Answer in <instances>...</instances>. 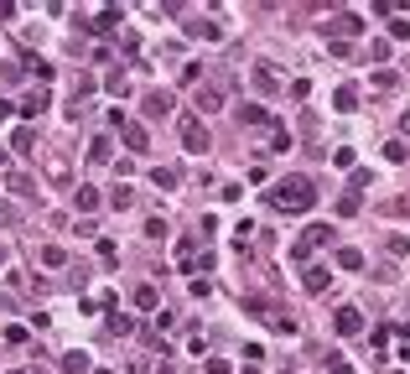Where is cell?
<instances>
[{
	"mask_svg": "<svg viewBox=\"0 0 410 374\" xmlns=\"http://www.w3.org/2000/svg\"><path fill=\"white\" fill-rule=\"evenodd\" d=\"M270 208H281V213H306V208H317L312 177H286V182H275V187H270Z\"/></svg>",
	"mask_w": 410,
	"mask_h": 374,
	"instance_id": "6da1fadb",
	"label": "cell"
},
{
	"mask_svg": "<svg viewBox=\"0 0 410 374\" xmlns=\"http://www.w3.org/2000/svg\"><path fill=\"white\" fill-rule=\"evenodd\" d=\"M328 239H332L328 223H312V229H301V239L291 245V260H312V250H322Z\"/></svg>",
	"mask_w": 410,
	"mask_h": 374,
	"instance_id": "7a4b0ae2",
	"label": "cell"
},
{
	"mask_svg": "<svg viewBox=\"0 0 410 374\" xmlns=\"http://www.w3.org/2000/svg\"><path fill=\"white\" fill-rule=\"evenodd\" d=\"M176 130H182V146H187L192 156L208 151V125H203V115H182V125H176Z\"/></svg>",
	"mask_w": 410,
	"mask_h": 374,
	"instance_id": "3957f363",
	"label": "cell"
},
{
	"mask_svg": "<svg viewBox=\"0 0 410 374\" xmlns=\"http://www.w3.org/2000/svg\"><path fill=\"white\" fill-rule=\"evenodd\" d=\"M322 32H332V42H348V36H358V32H363V16L338 11V16H328V26H322Z\"/></svg>",
	"mask_w": 410,
	"mask_h": 374,
	"instance_id": "277c9868",
	"label": "cell"
},
{
	"mask_svg": "<svg viewBox=\"0 0 410 374\" xmlns=\"http://www.w3.org/2000/svg\"><path fill=\"white\" fill-rule=\"evenodd\" d=\"M332 327H338V338H358L363 333V312L358 307H338V312H332Z\"/></svg>",
	"mask_w": 410,
	"mask_h": 374,
	"instance_id": "5b68a950",
	"label": "cell"
},
{
	"mask_svg": "<svg viewBox=\"0 0 410 374\" xmlns=\"http://www.w3.org/2000/svg\"><path fill=\"white\" fill-rule=\"evenodd\" d=\"M301 286H306L312 296H322V292L332 286V270H328V265H306V270H301Z\"/></svg>",
	"mask_w": 410,
	"mask_h": 374,
	"instance_id": "8992f818",
	"label": "cell"
},
{
	"mask_svg": "<svg viewBox=\"0 0 410 374\" xmlns=\"http://www.w3.org/2000/svg\"><path fill=\"white\" fill-rule=\"evenodd\" d=\"M192 104H198L203 115H213V109H223V89H218V83H203V89L192 94Z\"/></svg>",
	"mask_w": 410,
	"mask_h": 374,
	"instance_id": "52a82bcc",
	"label": "cell"
},
{
	"mask_svg": "<svg viewBox=\"0 0 410 374\" xmlns=\"http://www.w3.org/2000/svg\"><path fill=\"white\" fill-rule=\"evenodd\" d=\"M119 140H125L130 151H151V135H146V125H135V120H125V130H119Z\"/></svg>",
	"mask_w": 410,
	"mask_h": 374,
	"instance_id": "ba28073f",
	"label": "cell"
},
{
	"mask_svg": "<svg viewBox=\"0 0 410 374\" xmlns=\"http://www.w3.org/2000/svg\"><path fill=\"white\" fill-rule=\"evenodd\" d=\"M99 203H104V198H99V187H89V182L73 187V208H78V213H94Z\"/></svg>",
	"mask_w": 410,
	"mask_h": 374,
	"instance_id": "9c48e42d",
	"label": "cell"
},
{
	"mask_svg": "<svg viewBox=\"0 0 410 374\" xmlns=\"http://www.w3.org/2000/svg\"><path fill=\"white\" fill-rule=\"evenodd\" d=\"M130 302H135V307H141V312H161V292H156V286H151V280H146V286H135V296H130Z\"/></svg>",
	"mask_w": 410,
	"mask_h": 374,
	"instance_id": "30bf717a",
	"label": "cell"
},
{
	"mask_svg": "<svg viewBox=\"0 0 410 374\" xmlns=\"http://www.w3.org/2000/svg\"><path fill=\"white\" fill-rule=\"evenodd\" d=\"M119 26H125V11H115V6H109V11H99V16H94V26H89V32L104 36V32H119Z\"/></svg>",
	"mask_w": 410,
	"mask_h": 374,
	"instance_id": "8fae6325",
	"label": "cell"
},
{
	"mask_svg": "<svg viewBox=\"0 0 410 374\" xmlns=\"http://www.w3.org/2000/svg\"><path fill=\"white\" fill-rule=\"evenodd\" d=\"M187 36H203V42H223V26L213 21V16H208V21H187Z\"/></svg>",
	"mask_w": 410,
	"mask_h": 374,
	"instance_id": "7c38bea8",
	"label": "cell"
},
{
	"mask_svg": "<svg viewBox=\"0 0 410 374\" xmlns=\"http://www.w3.org/2000/svg\"><path fill=\"white\" fill-rule=\"evenodd\" d=\"M146 115H156V120L172 115V94H166V89H151V94H146Z\"/></svg>",
	"mask_w": 410,
	"mask_h": 374,
	"instance_id": "4fadbf2b",
	"label": "cell"
},
{
	"mask_svg": "<svg viewBox=\"0 0 410 374\" xmlns=\"http://www.w3.org/2000/svg\"><path fill=\"white\" fill-rule=\"evenodd\" d=\"M5 187H11L16 198H36V182L26 172H5Z\"/></svg>",
	"mask_w": 410,
	"mask_h": 374,
	"instance_id": "5bb4252c",
	"label": "cell"
},
{
	"mask_svg": "<svg viewBox=\"0 0 410 374\" xmlns=\"http://www.w3.org/2000/svg\"><path fill=\"white\" fill-rule=\"evenodd\" d=\"M32 146H36V130H32V125H16V135H11V151H21V156H36Z\"/></svg>",
	"mask_w": 410,
	"mask_h": 374,
	"instance_id": "9a60e30c",
	"label": "cell"
},
{
	"mask_svg": "<svg viewBox=\"0 0 410 374\" xmlns=\"http://www.w3.org/2000/svg\"><path fill=\"white\" fill-rule=\"evenodd\" d=\"M47 104H52V94H47V89H32V99L21 104V115H26V120H36L42 109H47Z\"/></svg>",
	"mask_w": 410,
	"mask_h": 374,
	"instance_id": "2e32d148",
	"label": "cell"
},
{
	"mask_svg": "<svg viewBox=\"0 0 410 374\" xmlns=\"http://www.w3.org/2000/svg\"><path fill=\"white\" fill-rule=\"evenodd\" d=\"M198 260H203V250L192 245V239H182V245H176V265H182V270H198Z\"/></svg>",
	"mask_w": 410,
	"mask_h": 374,
	"instance_id": "e0dca14e",
	"label": "cell"
},
{
	"mask_svg": "<svg viewBox=\"0 0 410 374\" xmlns=\"http://www.w3.org/2000/svg\"><path fill=\"white\" fill-rule=\"evenodd\" d=\"M36 260H42L47 270H62V265H68V250H62V245H42V255H36Z\"/></svg>",
	"mask_w": 410,
	"mask_h": 374,
	"instance_id": "ac0fdd59",
	"label": "cell"
},
{
	"mask_svg": "<svg viewBox=\"0 0 410 374\" xmlns=\"http://www.w3.org/2000/svg\"><path fill=\"white\" fill-rule=\"evenodd\" d=\"M234 115L244 120V125H270V109H265V104H239Z\"/></svg>",
	"mask_w": 410,
	"mask_h": 374,
	"instance_id": "d6986e66",
	"label": "cell"
},
{
	"mask_svg": "<svg viewBox=\"0 0 410 374\" xmlns=\"http://www.w3.org/2000/svg\"><path fill=\"white\" fill-rule=\"evenodd\" d=\"M21 68H32V78H36V83H52V73H58V68H52L47 58H26Z\"/></svg>",
	"mask_w": 410,
	"mask_h": 374,
	"instance_id": "ffe728a7",
	"label": "cell"
},
{
	"mask_svg": "<svg viewBox=\"0 0 410 374\" xmlns=\"http://www.w3.org/2000/svg\"><path fill=\"white\" fill-rule=\"evenodd\" d=\"M332 104H338L343 115H348V109H358V89H353V83H343V89L332 94Z\"/></svg>",
	"mask_w": 410,
	"mask_h": 374,
	"instance_id": "44dd1931",
	"label": "cell"
},
{
	"mask_svg": "<svg viewBox=\"0 0 410 374\" xmlns=\"http://www.w3.org/2000/svg\"><path fill=\"white\" fill-rule=\"evenodd\" d=\"M109 208H115V213H125V208H135V192H130V187H125V182H119V187H115V192H109Z\"/></svg>",
	"mask_w": 410,
	"mask_h": 374,
	"instance_id": "7402d4cb",
	"label": "cell"
},
{
	"mask_svg": "<svg viewBox=\"0 0 410 374\" xmlns=\"http://www.w3.org/2000/svg\"><path fill=\"white\" fill-rule=\"evenodd\" d=\"M109 333H115V338H130V333H135V322H130V317H119V307H109Z\"/></svg>",
	"mask_w": 410,
	"mask_h": 374,
	"instance_id": "603a6c76",
	"label": "cell"
},
{
	"mask_svg": "<svg viewBox=\"0 0 410 374\" xmlns=\"http://www.w3.org/2000/svg\"><path fill=\"white\" fill-rule=\"evenodd\" d=\"M151 182L161 187V192H172V187L182 182V177H176V166H156V172H151Z\"/></svg>",
	"mask_w": 410,
	"mask_h": 374,
	"instance_id": "cb8c5ba5",
	"label": "cell"
},
{
	"mask_svg": "<svg viewBox=\"0 0 410 374\" xmlns=\"http://www.w3.org/2000/svg\"><path fill=\"white\" fill-rule=\"evenodd\" d=\"M62 369H68V374H89V353H83V349L62 353Z\"/></svg>",
	"mask_w": 410,
	"mask_h": 374,
	"instance_id": "d4e9b609",
	"label": "cell"
},
{
	"mask_svg": "<svg viewBox=\"0 0 410 374\" xmlns=\"http://www.w3.org/2000/svg\"><path fill=\"white\" fill-rule=\"evenodd\" d=\"M89 162H109V135H94V140H89Z\"/></svg>",
	"mask_w": 410,
	"mask_h": 374,
	"instance_id": "484cf974",
	"label": "cell"
},
{
	"mask_svg": "<svg viewBox=\"0 0 410 374\" xmlns=\"http://www.w3.org/2000/svg\"><path fill=\"white\" fill-rule=\"evenodd\" d=\"M338 270H363V250H338Z\"/></svg>",
	"mask_w": 410,
	"mask_h": 374,
	"instance_id": "4316f807",
	"label": "cell"
},
{
	"mask_svg": "<svg viewBox=\"0 0 410 374\" xmlns=\"http://www.w3.org/2000/svg\"><path fill=\"white\" fill-rule=\"evenodd\" d=\"M389 36H395V42H410V16H389Z\"/></svg>",
	"mask_w": 410,
	"mask_h": 374,
	"instance_id": "83f0119b",
	"label": "cell"
},
{
	"mask_svg": "<svg viewBox=\"0 0 410 374\" xmlns=\"http://www.w3.org/2000/svg\"><path fill=\"white\" fill-rule=\"evenodd\" d=\"M358 208H363V198H358V192H343V198H338V213H343V219H353Z\"/></svg>",
	"mask_w": 410,
	"mask_h": 374,
	"instance_id": "f1b7e54d",
	"label": "cell"
},
{
	"mask_svg": "<svg viewBox=\"0 0 410 374\" xmlns=\"http://www.w3.org/2000/svg\"><path fill=\"white\" fill-rule=\"evenodd\" d=\"M89 94H94V78H89V73H78V78H73V104H78V99H89Z\"/></svg>",
	"mask_w": 410,
	"mask_h": 374,
	"instance_id": "f546056e",
	"label": "cell"
},
{
	"mask_svg": "<svg viewBox=\"0 0 410 374\" xmlns=\"http://www.w3.org/2000/svg\"><path fill=\"white\" fill-rule=\"evenodd\" d=\"M385 250H389V255H410V239H405V234H389V239H385Z\"/></svg>",
	"mask_w": 410,
	"mask_h": 374,
	"instance_id": "4dcf8cb0",
	"label": "cell"
},
{
	"mask_svg": "<svg viewBox=\"0 0 410 374\" xmlns=\"http://www.w3.org/2000/svg\"><path fill=\"white\" fill-rule=\"evenodd\" d=\"M255 83H260V89H275V73H270V63H255Z\"/></svg>",
	"mask_w": 410,
	"mask_h": 374,
	"instance_id": "1f68e13d",
	"label": "cell"
},
{
	"mask_svg": "<svg viewBox=\"0 0 410 374\" xmlns=\"http://www.w3.org/2000/svg\"><path fill=\"white\" fill-rule=\"evenodd\" d=\"M47 177H52V182H68V162H62V156H52V162H47Z\"/></svg>",
	"mask_w": 410,
	"mask_h": 374,
	"instance_id": "d6a6232c",
	"label": "cell"
},
{
	"mask_svg": "<svg viewBox=\"0 0 410 374\" xmlns=\"http://www.w3.org/2000/svg\"><path fill=\"white\" fill-rule=\"evenodd\" d=\"M104 89H109V94H119V99H125V94H130V83H125V73H109V78H104Z\"/></svg>",
	"mask_w": 410,
	"mask_h": 374,
	"instance_id": "836d02e7",
	"label": "cell"
},
{
	"mask_svg": "<svg viewBox=\"0 0 410 374\" xmlns=\"http://www.w3.org/2000/svg\"><path fill=\"white\" fill-rule=\"evenodd\" d=\"M99 260H104V265H115V260H119V250H115V239H99Z\"/></svg>",
	"mask_w": 410,
	"mask_h": 374,
	"instance_id": "e575fe53",
	"label": "cell"
},
{
	"mask_svg": "<svg viewBox=\"0 0 410 374\" xmlns=\"http://www.w3.org/2000/svg\"><path fill=\"white\" fill-rule=\"evenodd\" d=\"M270 327H275V333H286V338H291V333H296V322H291V317H281V312L270 317Z\"/></svg>",
	"mask_w": 410,
	"mask_h": 374,
	"instance_id": "d590c367",
	"label": "cell"
},
{
	"mask_svg": "<svg viewBox=\"0 0 410 374\" xmlns=\"http://www.w3.org/2000/svg\"><path fill=\"white\" fill-rule=\"evenodd\" d=\"M385 156H389V162H405V156H410V151H405V140H389Z\"/></svg>",
	"mask_w": 410,
	"mask_h": 374,
	"instance_id": "8d00e7d4",
	"label": "cell"
},
{
	"mask_svg": "<svg viewBox=\"0 0 410 374\" xmlns=\"http://www.w3.org/2000/svg\"><path fill=\"white\" fill-rule=\"evenodd\" d=\"M395 83H400L395 73H374V89H379V94H389V89H395Z\"/></svg>",
	"mask_w": 410,
	"mask_h": 374,
	"instance_id": "74e56055",
	"label": "cell"
},
{
	"mask_svg": "<svg viewBox=\"0 0 410 374\" xmlns=\"http://www.w3.org/2000/svg\"><path fill=\"white\" fill-rule=\"evenodd\" d=\"M332 166H343V172H353V151L343 146V151H332Z\"/></svg>",
	"mask_w": 410,
	"mask_h": 374,
	"instance_id": "f35d334b",
	"label": "cell"
},
{
	"mask_svg": "<svg viewBox=\"0 0 410 374\" xmlns=\"http://www.w3.org/2000/svg\"><path fill=\"white\" fill-rule=\"evenodd\" d=\"M166 234V219H146V239H161Z\"/></svg>",
	"mask_w": 410,
	"mask_h": 374,
	"instance_id": "ab89813d",
	"label": "cell"
},
{
	"mask_svg": "<svg viewBox=\"0 0 410 374\" xmlns=\"http://www.w3.org/2000/svg\"><path fill=\"white\" fill-rule=\"evenodd\" d=\"M328 374H353V369L343 364V353H328Z\"/></svg>",
	"mask_w": 410,
	"mask_h": 374,
	"instance_id": "60d3db41",
	"label": "cell"
},
{
	"mask_svg": "<svg viewBox=\"0 0 410 374\" xmlns=\"http://www.w3.org/2000/svg\"><path fill=\"white\" fill-rule=\"evenodd\" d=\"M208 374H234V364L229 359H208Z\"/></svg>",
	"mask_w": 410,
	"mask_h": 374,
	"instance_id": "b9f144b4",
	"label": "cell"
},
{
	"mask_svg": "<svg viewBox=\"0 0 410 374\" xmlns=\"http://www.w3.org/2000/svg\"><path fill=\"white\" fill-rule=\"evenodd\" d=\"M11 109H16V104H5V99H0V120H11Z\"/></svg>",
	"mask_w": 410,
	"mask_h": 374,
	"instance_id": "7bdbcfd3",
	"label": "cell"
},
{
	"mask_svg": "<svg viewBox=\"0 0 410 374\" xmlns=\"http://www.w3.org/2000/svg\"><path fill=\"white\" fill-rule=\"evenodd\" d=\"M400 130H405V135H410V109H405V115H400Z\"/></svg>",
	"mask_w": 410,
	"mask_h": 374,
	"instance_id": "ee69618b",
	"label": "cell"
},
{
	"mask_svg": "<svg viewBox=\"0 0 410 374\" xmlns=\"http://www.w3.org/2000/svg\"><path fill=\"white\" fill-rule=\"evenodd\" d=\"M0 270H5V245H0Z\"/></svg>",
	"mask_w": 410,
	"mask_h": 374,
	"instance_id": "f6af8a7d",
	"label": "cell"
},
{
	"mask_svg": "<svg viewBox=\"0 0 410 374\" xmlns=\"http://www.w3.org/2000/svg\"><path fill=\"white\" fill-rule=\"evenodd\" d=\"M0 166H5V151H0Z\"/></svg>",
	"mask_w": 410,
	"mask_h": 374,
	"instance_id": "bcb514c9",
	"label": "cell"
},
{
	"mask_svg": "<svg viewBox=\"0 0 410 374\" xmlns=\"http://www.w3.org/2000/svg\"><path fill=\"white\" fill-rule=\"evenodd\" d=\"M99 374H109V369H99Z\"/></svg>",
	"mask_w": 410,
	"mask_h": 374,
	"instance_id": "7dc6e473",
	"label": "cell"
}]
</instances>
